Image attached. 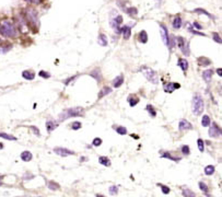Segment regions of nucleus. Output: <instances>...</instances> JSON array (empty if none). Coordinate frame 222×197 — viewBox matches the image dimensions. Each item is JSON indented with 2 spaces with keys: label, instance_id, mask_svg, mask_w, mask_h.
Wrapping results in <instances>:
<instances>
[{
  "label": "nucleus",
  "instance_id": "f257e3e1",
  "mask_svg": "<svg viewBox=\"0 0 222 197\" xmlns=\"http://www.w3.org/2000/svg\"><path fill=\"white\" fill-rule=\"evenodd\" d=\"M0 34L5 37H15L18 35V29L15 28V23L9 20H5L0 22Z\"/></svg>",
  "mask_w": 222,
  "mask_h": 197
},
{
  "label": "nucleus",
  "instance_id": "f03ea898",
  "mask_svg": "<svg viewBox=\"0 0 222 197\" xmlns=\"http://www.w3.org/2000/svg\"><path fill=\"white\" fill-rule=\"evenodd\" d=\"M84 115V110L82 107H72V109H67L59 115V120H66L70 117H78Z\"/></svg>",
  "mask_w": 222,
  "mask_h": 197
},
{
  "label": "nucleus",
  "instance_id": "7ed1b4c3",
  "mask_svg": "<svg viewBox=\"0 0 222 197\" xmlns=\"http://www.w3.org/2000/svg\"><path fill=\"white\" fill-rule=\"evenodd\" d=\"M191 107H193V113L195 115H200L202 112H204V109H205V102H204L202 97H200L199 94L194 95Z\"/></svg>",
  "mask_w": 222,
  "mask_h": 197
},
{
  "label": "nucleus",
  "instance_id": "20e7f679",
  "mask_svg": "<svg viewBox=\"0 0 222 197\" xmlns=\"http://www.w3.org/2000/svg\"><path fill=\"white\" fill-rule=\"evenodd\" d=\"M140 71L142 72L143 76H145L151 83H153V84H158V83H159V77H158L157 72L154 71L153 69L143 66V67L140 68Z\"/></svg>",
  "mask_w": 222,
  "mask_h": 197
},
{
  "label": "nucleus",
  "instance_id": "39448f33",
  "mask_svg": "<svg viewBox=\"0 0 222 197\" xmlns=\"http://www.w3.org/2000/svg\"><path fill=\"white\" fill-rule=\"evenodd\" d=\"M25 17H26V22L29 21L31 24H33L34 26H36L38 24V15H37V12L35 9L33 8H29L26 10V13H25Z\"/></svg>",
  "mask_w": 222,
  "mask_h": 197
},
{
  "label": "nucleus",
  "instance_id": "423d86ee",
  "mask_svg": "<svg viewBox=\"0 0 222 197\" xmlns=\"http://www.w3.org/2000/svg\"><path fill=\"white\" fill-rule=\"evenodd\" d=\"M175 42L177 43V45L181 48L183 54L185 55V56H188L189 55V44L186 42L185 38H183L182 36H177L175 37Z\"/></svg>",
  "mask_w": 222,
  "mask_h": 197
},
{
  "label": "nucleus",
  "instance_id": "0eeeda50",
  "mask_svg": "<svg viewBox=\"0 0 222 197\" xmlns=\"http://www.w3.org/2000/svg\"><path fill=\"white\" fill-rule=\"evenodd\" d=\"M221 127H219V125L214 122L212 124H210L209 127V136L212 138H219L221 136Z\"/></svg>",
  "mask_w": 222,
  "mask_h": 197
},
{
  "label": "nucleus",
  "instance_id": "6e6552de",
  "mask_svg": "<svg viewBox=\"0 0 222 197\" xmlns=\"http://www.w3.org/2000/svg\"><path fill=\"white\" fill-rule=\"evenodd\" d=\"M54 153L60 156V157H68V156L74 154V151L69 150L67 148H63V147H57V148H54Z\"/></svg>",
  "mask_w": 222,
  "mask_h": 197
},
{
  "label": "nucleus",
  "instance_id": "1a4fd4ad",
  "mask_svg": "<svg viewBox=\"0 0 222 197\" xmlns=\"http://www.w3.org/2000/svg\"><path fill=\"white\" fill-rule=\"evenodd\" d=\"M160 29H161V35H162L163 42L168 47V42H170V35H168V28L164 24H160Z\"/></svg>",
  "mask_w": 222,
  "mask_h": 197
},
{
  "label": "nucleus",
  "instance_id": "9d476101",
  "mask_svg": "<svg viewBox=\"0 0 222 197\" xmlns=\"http://www.w3.org/2000/svg\"><path fill=\"white\" fill-rule=\"evenodd\" d=\"M178 129L181 131H186L193 129V125H191L187 120H182L178 124Z\"/></svg>",
  "mask_w": 222,
  "mask_h": 197
},
{
  "label": "nucleus",
  "instance_id": "9b49d317",
  "mask_svg": "<svg viewBox=\"0 0 222 197\" xmlns=\"http://www.w3.org/2000/svg\"><path fill=\"white\" fill-rule=\"evenodd\" d=\"M161 157L166 158V159H170V160L174 161V162H178V161L182 160V157H177L176 153H174V152H171V151L164 152V153H162V156H161Z\"/></svg>",
  "mask_w": 222,
  "mask_h": 197
},
{
  "label": "nucleus",
  "instance_id": "f8f14e48",
  "mask_svg": "<svg viewBox=\"0 0 222 197\" xmlns=\"http://www.w3.org/2000/svg\"><path fill=\"white\" fill-rule=\"evenodd\" d=\"M179 88H181V86H179L178 83L170 82V83H166L164 86V91L166 93H172V92H174L175 89H179Z\"/></svg>",
  "mask_w": 222,
  "mask_h": 197
},
{
  "label": "nucleus",
  "instance_id": "ddd939ff",
  "mask_svg": "<svg viewBox=\"0 0 222 197\" xmlns=\"http://www.w3.org/2000/svg\"><path fill=\"white\" fill-rule=\"evenodd\" d=\"M120 33L122 34L124 40H129V37L131 35V29L129 25H124L120 28Z\"/></svg>",
  "mask_w": 222,
  "mask_h": 197
},
{
  "label": "nucleus",
  "instance_id": "4468645a",
  "mask_svg": "<svg viewBox=\"0 0 222 197\" xmlns=\"http://www.w3.org/2000/svg\"><path fill=\"white\" fill-rule=\"evenodd\" d=\"M212 76H214V70L212 69H207L205 71H202V78H204V80L207 83H209L211 81Z\"/></svg>",
  "mask_w": 222,
  "mask_h": 197
},
{
  "label": "nucleus",
  "instance_id": "2eb2a0df",
  "mask_svg": "<svg viewBox=\"0 0 222 197\" xmlns=\"http://www.w3.org/2000/svg\"><path fill=\"white\" fill-rule=\"evenodd\" d=\"M177 66H179V68L182 69L183 71L186 72L188 69V61L185 59V58H179L177 60Z\"/></svg>",
  "mask_w": 222,
  "mask_h": 197
},
{
  "label": "nucleus",
  "instance_id": "dca6fc26",
  "mask_svg": "<svg viewBox=\"0 0 222 197\" xmlns=\"http://www.w3.org/2000/svg\"><path fill=\"white\" fill-rule=\"evenodd\" d=\"M124 80H125L124 74H119V76H117L114 80H113V87H114V88H119L122 83H124Z\"/></svg>",
  "mask_w": 222,
  "mask_h": 197
},
{
  "label": "nucleus",
  "instance_id": "f3484780",
  "mask_svg": "<svg viewBox=\"0 0 222 197\" xmlns=\"http://www.w3.org/2000/svg\"><path fill=\"white\" fill-rule=\"evenodd\" d=\"M57 126H58V124L56 123V122H54L53 120H48L46 122V129H47L48 133H51L54 129L57 128Z\"/></svg>",
  "mask_w": 222,
  "mask_h": 197
},
{
  "label": "nucleus",
  "instance_id": "a211bd4d",
  "mask_svg": "<svg viewBox=\"0 0 222 197\" xmlns=\"http://www.w3.org/2000/svg\"><path fill=\"white\" fill-rule=\"evenodd\" d=\"M90 76H91L92 78H94V79L97 81V83H100L101 81H102V74H101L100 69H94L93 71L90 72Z\"/></svg>",
  "mask_w": 222,
  "mask_h": 197
},
{
  "label": "nucleus",
  "instance_id": "6ab92c4d",
  "mask_svg": "<svg viewBox=\"0 0 222 197\" xmlns=\"http://www.w3.org/2000/svg\"><path fill=\"white\" fill-rule=\"evenodd\" d=\"M197 61H198V65L201 66V67H207V66L211 65V60L207 57H204V56H201V57L198 58Z\"/></svg>",
  "mask_w": 222,
  "mask_h": 197
},
{
  "label": "nucleus",
  "instance_id": "aec40b11",
  "mask_svg": "<svg viewBox=\"0 0 222 197\" xmlns=\"http://www.w3.org/2000/svg\"><path fill=\"white\" fill-rule=\"evenodd\" d=\"M22 77L24 78V79H26V80H33L35 78V74L33 71H31V70H24V71L22 72Z\"/></svg>",
  "mask_w": 222,
  "mask_h": 197
},
{
  "label": "nucleus",
  "instance_id": "412c9836",
  "mask_svg": "<svg viewBox=\"0 0 222 197\" xmlns=\"http://www.w3.org/2000/svg\"><path fill=\"white\" fill-rule=\"evenodd\" d=\"M21 159L24 162H29V161H31L33 159V156H32V153L30 151H23L21 153Z\"/></svg>",
  "mask_w": 222,
  "mask_h": 197
},
{
  "label": "nucleus",
  "instance_id": "4be33fe9",
  "mask_svg": "<svg viewBox=\"0 0 222 197\" xmlns=\"http://www.w3.org/2000/svg\"><path fill=\"white\" fill-rule=\"evenodd\" d=\"M139 97H137V95H130V97H128V103L129 105L131 106V107H134V106H136L138 103H139Z\"/></svg>",
  "mask_w": 222,
  "mask_h": 197
},
{
  "label": "nucleus",
  "instance_id": "5701e85b",
  "mask_svg": "<svg viewBox=\"0 0 222 197\" xmlns=\"http://www.w3.org/2000/svg\"><path fill=\"white\" fill-rule=\"evenodd\" d=\"M182 24H183V21H182V19H181V17H179V15H177V17L174 18V20H173V28H174V29H175V30L181 29Z\"/></svg>",
  "mask_w": 222,
  "mask_h": 197
},
{
  "label": "nucleus",
  "instance_id": "b1692460",
  "mask_svg": "<svg viewBox=\"0 0 222 197\" xmlns=\"http://www.w3.org/2000/svg\"><path fill=\"white\" fill-rule=\"evenodd\" d=\"M112 92V89L109 88V87H104V88L102 89L100 91V93H99V95H97V99H102L103 97H105V95L109 94Z\"/></svg>",
  "mask_w": 222,
  "mask_h": 197
},
{
  "label": "nucleus",
  "instance_id": "393cba45",
  "mask_svg": "<svg viewBox=\"0 0 222 197\" xmlns=\"http://www.w3.org/2000/svg\"><path fill=\"white\" fill-rule=\"evenodd\" d=\"M97 43L100 44L101 46L107 45V37H106V35H104V34L101 33V34L99 35V37H97Z\"/></svg>",
  "mask_w": 222,
  "mask_h": 197
},
{
  "label": "nucleus",
  "instance_id": "a878e982",
  "mask_svg": "<svg viewBox=\"0 0 222 197\" xmlns=\"http://www.w3.org/2000/svg\"><path fill=\"white\" fill-rule=\"evenodd\" d=\"M125 11H126V13H128L130 17H137V15H138V10H137V8H135V7L126 8Z\"/></svg>",
  "mask_w": 222,
  "mask_h": 197
},
{
  "label": "nucleus",
  "instance_id": "bb28decb",
  "mask_svg": "<svg viewBox=\"0 0 222 197\" xmlns=\"http://www.w3.org/2000/svg\"><path fill=\"white\" fill-rule=\"evenodd\" d=\"M211 124V120L210 117L208 116V115H204L201 118V125L202 127H209Z\"/></svg>",
  "mask_w": 222,
  "mask_h": 197
},
{
  "label": "nucleus",
  "instance_id": "cd10ccee",
  "mask_svg": "<svg viewBox=\"0 0 222 197\" xmlns=\"http://www.w3.org/2000/svg\"><path fill=\"white\" fill-rule=\"evenodd\" d=\"M145 110H147V112L149 113V115H150V117H152V118H154V117L157 116V111L154 110V107L152 105H150V104H148L147 105V107H145Z\"/></svg>",
  "mask_w": 222,
  "mask_h": 197
},
{
  "label": "nucleus",
  "instance_id": "c85d7f7f",
  "mask_svg": "<svg viewBox=\"0 0 222 197\" xmlns=\"http://www.w3.org/2000/svg\"><path fill=\"white\" fill-rule=\"evenodd\" d=\"M99 162H100L102 166H111V160H109L107 157H104V156H102V157L99 158Z\"/></svg>",
  "mask_w": 222,
  "mask_h": 197
},
{
  "label": "nucleus",
  "instance_id": "c756f323",
  "mask_svg": "<svg viewBox=\"0 0 222 197\" xmlns=\"http://www.w3.org/2000/svg\"><path fill=\"white\" fill-rule=\"evenodd\" d=\"M139 41L141 43H147L148 42V34H147V32L145 30H142L139 33Z\"/></svg>",
  "mask_w": 222,
  "mask_h": 197
},
{
  "label": "nucleus",
  "instance_id": "7c9ffc66",
  "mask_svg": "<svg viewBox=\"0 0 222 197\" xmlns=\"http://www.w3.org/2000/svg\"><path fill=\"white\" fill-rule=\"evenodd\" d=\"M214 171H216V169H214V166H207L205 168V170H204L206 175H212L214 173Z\"/></svg>",
  "mask_w": 222,
  "mask_h": 197
},
{
  "label": "nucleus",
  "instance_id": "2f4dec72",
  "mask_svg": "<svg viewBox=\"0 0 222 197\" xmlns=\"http://www.w3.org/2000/svg\"><path fill=\"white\" fill-rule=\"evenodd\" d=\"M0 138H3V139H7V140H13V141L17 140V137L12 136V135L6 134V133H2V131L0 133Z\"/></svg>",
  "mask_w": 222,
  "mask_h": 197
},
{
  "label": "nucleus",
  "instance_id": "473e14b6",
  "mask_svg": "<svg viewBox=\"0 0 222 197\" xmlns=\"http://www.w3.org/2000/svg\"><path fill=\"white\" fill-rule=\"evenodd\" d=\"M182 193L184 197H195V193L189 189H183Z\"/></svg>",
  "mask_w": 222,
  "mask_h": 197
},
{
  "label": "nucleus",
  "instance_id": "72a5a7b5",
  "mask_svg": "<svg viewBox=\"0 0 222 197\" xmlns=\"http://www.w3.org/2000/svg\"><path fill=\"white\" fill-rule=\"evenodd\" d=\"M194 12H196V13H199V15H207L208 18H212V19H214V17H212V15H211L209 12H207L206 10H204V9H201V8L195 9V10H194Z\"/></svg>",
  "mask_w": 222,
  "mask_h": 197
},
{
  "label": "nucleus",
  "instance_id": "f704fd0d",
  "mask_svg": "<svg viewBox=\"0 0 222 197\" xmlns=\"http://www.w3.org/2000/svg\"><path fill=\"white\" fill-rule=\"evenodd\" d=\"M114 129L116 130V133H118L119 135H126L127 134V128L124 127V126H117L115 127L114 126Z\"/></svg>",
  "mask_w": 222,
  "mask_h": 197
},
{
  "label": "nucleus",
  "instance_id": "c9c22d12",
  "mask_svg": "<svg viewBox=\"0 0 222 197\" xmlns=\"http://www.w3.org/2000/svg\"><path fill=\"white\" fill-rule=\"evenodd\" d=\"M198 185H199V189H201L204 193H206V194H207L208 192H209V187H208V185L206 184L205 182H202V181H201V182L198 183Z\"/></svg>",
  "mask_w": 222,
  "mask_h": 197
},
{
  "label": "nucleus",
  "instance_id": "e433bc0d",
  "mask_svg": "<svg viewBox=\"0 0 222 197\" xmlns=\"http://www.w3.org/2000/svg\"><path fill=\"white\" fill-rule=\"evenodd\" d=\"M197 145H198V150H199L200 152H204L205 151V141L202 139H198L197 140Z\"/></svg>",
  "mask_w": 222,
  "mask_h": 197
},
{
  "label": "nucleus",
  "instance_id": "4c0bfd02",
  "mask_svg": "<svg viewBox=\"0 0 222 197\" xmlns=\"http://www.w3.org/2000/svg\"><path fill=\"white\" fill-rule=\"evenodd\" d=\"M81 126H82V124L80 123V122H78V120L72 122V123L70 124V127H71V129H73V130H78V129H80L81 128Z\"/></svg>",
  "mask_w": 222,
  "mask_h": 197
},
{
  "label": "nucleus",
  "instance_id": "58836bf2",
  "mask_svg": "<svg viewBox=\"0 0 222 197\" xmlns=\"http://www.w3.org/2000/svg\"><path fill=\"white\" fill-rule=\"evenodd\" d=\"M48 189H51V191H57V189H59V184L53 182V181L48 182Z\"/></svg>",
  "mask_w": 222,
  "mask_h": 197
},
{
  "label": "nucleus",
  "instance_id": "ea45409f",
  "mask_svg": "<svg viewBox=\"0 0 222 197\" xmlns=\"http://www.w3.org/2000/svg\"><path fill=\"white\" fill-rule=\"evenodd\" d=\"M187 26H188V31L191 32V33H193V34H196V35H201V36H205V34H204L202 32H198V31H197V30L193 29V28H191V26L189 25V24H188Z\"/></svg>",
  "mask_w": 222,
  "mask_h": 197
},
{
  "label": "nucleus",
  "instance_id": "a19ab883",
  "mask_svg": "<svg viewBox=\"0 0 222 197\" xmlns=\"http://www.w3.org/2000/svg\"><path fill=\"white\" fill-rule=\"evenodd\" d=\"M181 150H182V153L185 154V156H188V154L191 153V149H189V147H188L187 145H184V146H182Z\"/></svg>",
  "mask_w": 222,
  "mask_h": 197
},
{
  "label": "nucleus",
  "instance_id": "79ce46f5",
  "mask_svg": "<svg viewBox=\"0 0 222 197\" xmlns=\"http://www.w3.org/2000/svg\"><path fill=\"white\" fill-rule=\"evenodd\" d=\"M158 186L161 187V191H162V193L164 195H168V193H170V187H168V186L162 185V184H158Z\"/></svg>",
  "mask_w": 222,
  "mask_h": 197
},
{
  "label": "nucleus",
  "instance_id": "37998d69",
  "mask_svg": "<svg viewBox=\"0 0 222 197\" xmlns=\"http://www.w3.org/2000/svg\"><path fill=\"white\" fill-rule=\"evenodd\" d=\"M108 192H109V194H111V195H116L117 193H118V187H117L116 185H113V186H111V187H109Z\"/></svg>",
  "mask_w": 222,
  "mask_h": 197
},
{
  "label": "nucleus",
  "instance_id": "c03bdc74",
  "mask_svg": "<svg viewBox=\"0 0 222 197\" xmlns=\"http://www.w3.org/2000/svg\"><path fill=\"white\" fill-rule=\"evenodd\" d=\"M92 145H93L94 147H100L101 145H102V139H101V138H94Z\"/></svg>",
  "mask_w": 222,
  "mask_h": 197
},
{
  "label": "nucleus",
  "instance_id": "a18cd8bd",
  "mask_svg": "<svg viewBox=\"0 0 222 197\" xmlns=\"http://www.w3.org/2000/svg\"><path fill=\"white\" fill-rule=\"evenodd\" d=\"M38 76H40V77H42V78H46V79L51 78V74H49V72L44 71V70H41V71L38 72Z\"/></svg>",
  "mask_w": 222,
  "mask_h": 197
},
{
  "label": "nucleus",
  "instance_id": "49530a36",
  "mask_svg": "<svg viewBox=\"0 0 222 197\" xmlns=\"http://www.w3.org/2000/svg\"><path fill=\"white\" fill-rule=\"evenodd\" d=\"M212 37H214V42H217V43L221 44V37H220V35L218 34L217 32H214V33H212Z\"/></svg>",
  "mask_w": 222,
  "mask_h": 197
},
{
  "label": "nucleus",
  "instance_id": "de8ad7c7",
  "mask_svg": "<svg viewBox=\"0 0 222 197\" xmlns=\"http://www.w3.org/2000/svg\"><path fill=\"white\" fill-rule=\"evenodd\" d=\"M30 128L32 129V131H33V134H34V135H36V136H38V137H40V136H41L40 129L37 128V127H35V126H31Z\"/></svg>",
  "mask_w": 222,
  "mask_h": 197
},
{
  "label": "nucleus",
  "instance_id": "09e8293b",
  "mask_svg": "<svg viewBox=\"0 0 222 197\" xmlns=\"http://www.w3.org/2000/svg\"><path fill=\"white\" fill-rule=\"evenodd\" d=\"M10 48H11V45L2 46V47L0 48V51H1V53H7L8 51H10Z\"/></svg>",
  "mask_w": 222,
  "mask_h": 197
},
{
  "label": "nucleus",
  "instance_id": "8fccbe9b",
  "mask_svg": "<svg viewBox=\"0 0 222 197\" xmlns=\"http://www.w3.org/2000/svg\"><path fill=\"white\" fill-rule=\"evenodd\" d=\"M78 77V74L77 76H73V77H70V78H68V79H67V80H65L64 81V83H65V84H69V83L70 82H72V81L74 80V79H76V78Z\"/></svg>",
  "mask_w": 222,
  "mask_h": 197
},
{
  "label": "nucleus",
  "instance_id": "3c124183",
  "mask_svg": "<svg viewBox=\"0 0 222 197\" xmlns=\"http://www.w3.org/2000/svg\"><path fill=\"white\" fill-rule=\"evenodd\" d=\"M28 1L31 3H36V5H38V3H41L43 0H28Z\"/></svg>",
  "mask_w": 222,
  "mask_h": 197
},
{
  "label": "nucleus",
  "instance_id": "603ef678",
  "mask_svg": "<svg viewBox=\"0 0 222 197\" xmlns=\"http://www.w3.org/2000/svg\"><path fill=\"white\" fill-rule=\"evenodd\" d=\"M193 25L195 26V28H197V29H198V30H201V29H202V26L200 25V24H198V23H197V22H194V23H193Z\"/></svg>",
  "mask_w": 222,
  "mask_h": 197
},
{
  "label": "nucleus",
  "instance_id": "864d4df0",
  "mask_svg": "<svg viewBox=\"0 0 222 197\" xmlns=\"http://www.w3.org/2000/svg\"><path fill=\"white\" fill-rule=\"evenodd\" d=\"M217 74H218V76H219V77H221V76H222V69L221 68L217 69Z\"/></svg>",
  "mask_w": 222,
  "mask_h": 197
},
{
  "label": "nucleus",
  "instance_id": "5fc2aeb1",
  "mask_svg": "<svg viewBox=\"0 0 222 197\" xmlns=\"http://www.w3.org/2000/svg\"><path fill=\"white\" fill-rule=\"evenodd\" d=\"M3 177H5V176H3V175H0V186L2 185V180H3Z\"/></svg>",
  "mask_w": 222,
  "mask_h": 197
},
{
  "label": "nucleus",
  "instance_id": "6e6d98bb",
  "mask_svg": "<svg viewBox=\"0 0 222 197\" xmlns=\"http://www.w3.org/2000/svg\"><path fill=\"white\" fill-rule=\"evenodd\" d=\"M1 149H3V143H0V150H1Z\"/></svg>",
  "mask_w": 222,
  "mask_h": 197
},
{
  "label": "nucleus",
  "instance_id": "4d7b16f0",
  "mask_svg": "<svg viewBox=\"0 0 222 197\" xmlns=\"http://www.w3.org/2000/svg\"><path fill=\"white\" fill-rule=\"evenodd\" d=\"M96 197H104L103 195H96Z\"/></svg>",
  "mask_w": 222,
  "mask_h": 197
}]
</instances>
